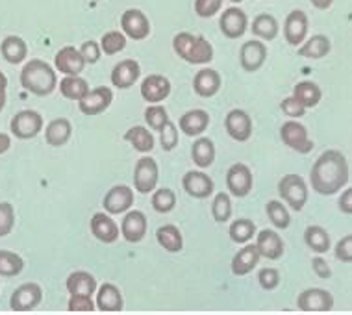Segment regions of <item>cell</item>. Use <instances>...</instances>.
Here are the masks:
<instances>
[{"label": "cell", "instance_id": "obj_48", "mask_svg": "<svg viewBox=\"0 0 352 315\" xmlns=\"http://www.w3.org/2000/svg\"><path fill=\"white\" fill-rule=\"evenodd\" d=\"M160 145H162L165 152L175 151L176 145H178V128H176V124L170 119L160 130Z\"/></svg>", "mask_w": 352, "mask_h": 315}, {"label": "cell", "instance_id": "obj_22", "mask_svg": "<svg viewBox=\"0 0 352 315\" xmlns=\"http://www.w3.org/2000/svg\"><path fill=\"white\" fill-rule=\"evenodd\" d=\"M221 74L215 69H201L193 78V91L202 98H212L221 91Z\"/></svg>", "mask_w": 352, "mask_h": 315}, {"label": "cell", "instance_id": "obj_58", "mask_svg": "<svg viewBox=\"0 0 352 315\" xmlns=\"http://www.w3.org/2000/svg\"><path fill=\"white\" fill-rule=\"evenodd\" d=\"M310 2L317 10H328V8H332V4H334V0H310Z\"/></svg>", "mask_w": 352, "mask_h": 315}, {"label": "cell", "instance_id": "obj_4", "mask_svg": "<svg viewBox=\"0 0 352 315\" xmlns=\"http://www.w3.org/2000/svg\"><path fill=\"white\" fill-rule=\"evenodd\" d=\"M278 195L292 210L300 212L308 202L310 191H308V184L302 176L289 173V175L282 176V180L278 182Z\"/></svg>", "mask_w": 352, "mask_h": 315}, {"label": "cell", "instance_id": "obj_33", "mask_svg": "<svg viewBox=\"0 0 352 315\" xmlns=\"http://www.w3.org/2000/svg\"><path fill=\"white\" fill-rule=\"evenodd\" d=\"M278 21L271 13H260L252 21V34L256 37H260L261 41H273V39L278 37Z\"/></svg>", "mask_w": 352, "mask_h": 315}, {"label": "cell", "instance_id": "obj_26", "mask_svg": "<svg viewBox=\"0 0 352 315\" xmlns=\"http://www.w3.org/2000/svg\"><path fill=\"white\" fill-rule=\"evenodd\" d=\"M208 124H210V116H208V111H204V109H191V111H186V113L180 117V121H178V128H180L186 135H189V138H197V135L204 133Z\"/></svg>", "mask_w": 352, "mask_h": 315}, {"label": "cell", "instance_id": "obj_50", "mask_svg": "<svg viewBox=\"0 0 352 315\" xmlns=\"http://www.w3.org/2000/svg\"><path fill=\"white\" fill-rule=\"evenodd\" d=\"M97 308V304L91 301V295H84V293H74L69 298V312H93Z\"/></svg>", "mask_w": 352, "mask_h": 315}, {"label": "cell", "instance_id": "obj_3", "mask_svg": "<svg viewBox=\"0 0 352 315\" xmlns=\"http://www.w3.org/2000/svg\"><path fill=\"white\" fill-rule=\"evenodd\" d=\"M173 49L176 56L191 65H208L213 60V47L206 37L180 32L173 37Z\"/></svg>", "mask_w": 352, "mask_h": 315}, {"label": "cell", "instance_id": "obj_7", "mask_svg": "<svg viewBox=\"0 0 352 315\" xmlns=\"http://www.w3.org/2000/svg\"><path fill=\"white\" fill-rule=\"evenodd\" d=\"M280 138L285 145L297 151L298 154H310L314 151V141L308 135V128L297 121H285L280 128Z\"/></svg>", "mask_w": 352, "mask_h": 315}, {"label": "cell", "instance_id": "obj_25", "mask_svg": "<svg viewBox=\"0 0 352 315\" xmlns=\"http://www.w3.org/2000/svg\"><path fill=\"white\" fill-rule=\"evenodd\" d=\"M256 247L260 250L261 258L267 260H280L284 256V241L278 236V232L274 230H260L258 232V239H256Z\"/></svg>", "mask_w": 352, "mask_h": 315}, {"label": "cell", "instance_id": "obj_42", "mask_svg": "<svg viewBox=\"0 0 352 315\" xmlns=\"http://www.w3.org/2000/svg\"><path fill=\"white\" fill-rule=\"evenodd\" d=\"M265 210H267V217L274 228H278V230L289 228V224H292V215H289L287 208H285L280 200H269Z\"/></svg>", "mask_w": 352, "mask_h": 315}, {"label": "cell", "instance_id": "obj_12", "mask_svg": "<svg viewBox=\"0 0 352 315\" xmlns=\"http://www.w3.org/2000/svg\"><path fill=\"white\" fill-rule=\"evenodd\" d=\"M308 30H310V21L302 10H293L287 13L284 21V37L292 47L302 45L308 37Z\"/></svg>", "mask_w": 352, "mask_h": 315}, {"label": "cell", "instance_id": "obj_6", "mask_svg": "<svg viewBox=\"0 0 352 315\" xmlns=\"http://www.w3.org/2000/svg\"><path fill=\"white\" fill-rule=\"evenodd\" d=\"M160 169L156 160L151 156H143L138 160L134 167V188L138 193H151L158 186Z\"/></svg>", "mask_w": 352, "mask_h": 315}, {"label": "cell", "instance_id": "obj_24", "mask_svg": "<svg viewBox=\"0 0 352 315\" xmlns=\"http://www.w3.org/2000/svg\"><path fill=\"white\" fill-rule=\"evenodd\" d=\"M141 67L135 60H122L119 61L113 71H111V84L119 89H128L140 80Z\"/></svg>", "mask_w": 352, "mask_h": 315}, {"label": "cell", "instance_id": "obj_20", "mask_svg": "<svg viewBox=\"0 0 352 315\" xmlns=\"http://www.w3.org/2000/svg\"><path fill=\"white\" fill-rule=\"evenodd\" d=\"M184 191L193 199H208L213 193V180L202 171H189L182 178Z\"/></svg>", "mask_w": 352, "mask_h": 315}, {"label": "cell", "instance_id": "obj_52", "mask_svg": "<svg viewBox=\"0 0 352 315\" xmlns=\"http://www.w3.org/2000/svg\"><path fill=\"white\" fill-rule=\"evenodd\" d=\"M280 109L284 111L285 116L293 117V119H298V117L306 116V106L302 102H298L295 97H287L280 102Z\"/></svg>", "mask_w": 352, "mask_h": 315}, {"label": "cell", "instance_id": "obj_51", "mask_svg": "<svg viewBox=\"0 0 352 315\" xmlns=\"http://www.w3.org/2000/svg\"><path fill=\"white\" fill-rule=\"evenodd\" d=\"M258 282H260V285L265 291L276 290L280 284V273L273 267H263L258 273Z\"/></svg>", "mask_w": 352, "mask_h": 315}, {"label": "cell", "instance_id": "obj_27", "mask_svg": "<svg viewBox=\"0 0 352 315\" xmlns=\"http://www.w3.org/2000/svg\"><path fill=\"white\" fill-rule=\"evenodd\" d=\"M73 135V124L65 117H58L45 128V141L50 146H63Z\"/></svg>", "mask_w": 352, "mask_h": 315}, {"label": "cell", "instance_id": "obj_5", "mask_svg": "<svg viewBox=\"0 0 352 315\" xmlns=\"http://www.w3.org/2000/svg\"><path fill=\"white\" fill-rule=\"evenodd\" d=\"M10 130L17 140H34L43 130V117L36 109H23L15 113L10 122Z\"/></svg>", "mask_w": 352, "mask_h": 315}, {"label": "cell", "instance_id": "obj_53", "mask_svg": "<svg viewBox=\"0 0 352 315\" xmlns=\"http://www.w3.org/2000/svg\"><path fill=\"white\" fill-rule=\"evenodd\" d=\"M80 52H82V56H84L85 63H89V65L97 63V61L100 60V56H102V49H100V45H98L97 41H93V39L82 43Z\"/></svg>", "mask_w": 352, "mask_h": 315}, {"label": "cell", "instance_id": "obj_16", "mask_svg": "<svg viewBox=\"0 0 352 315\" xmlns=\"http://www.w3.org/2000/svg\"><path fill=\"white\" fill-rule=\"evenodd\" d=\"M265 60H267V47L261 39L243 43V47L239 50V63L247 73H256L263 67Z\"/></svg>", "mask_w": 352, "mask_h": 315}, {"label": "cell", "instance_id": "obj_23", "mask_svg": "<svg viewBox=\"0 0 352 315\" xmlns=\"http://www.w3.org/2000/svg\"><path fill=\"white\" fill-rule=\"evenodd\" d=\"M89 228H91V234L97 237L98 241L104 243V245H111L119 239V226L113 219L109 215H104V213H95L89 221Z\"/></svg>", "mask_w": 352, "mask_h": 315}, {"label": "cell", "instance_id": "obj_14", "mask_svg": "<svg viewBox=\"0 0 352 315\" xmlns=\"http://www.w3.org/2000/svg\"><path fill=\"white\" fill-rule=\"evenodd\" d=\"M226 133L237 143H245L252 135V119L243 109H232L225 117Z\"/></svg>", "mask_w": 352, "mask_h": 315}, {"label": "cell", "instance_id": "obj_55", "mask_svg": "<svg viewBox=\"0 0 352 315\" xmlns=\"http://www.w3.org/2000/svg\"><path fill=\"white\" fill-rule=\"evenodd\" d=\"M311 269H314V273H316L317 276L322 280H328L330 276H332V269H330V265L327 263V260H324V258H321V256H316V258L311 260Z\"/></svg>", "mask_w": 352, "mask_h": 315}, {"label": "cell", "instance_id": "obj_29", "mask_svg": "<svg viewBox=\"0 0 352 315\" xmlns=\"http://www.w3.org/2000/svg\"><path fill=\"white\" fill-rule=\"evenodd\" d=\"M260 250L256 245H245L243 249L239 250L236 256H234V260H232V273L236 274V276H245V274H249L256 265H258V261H260Z\"/></svg>", "mask_w": 352, "mask_h": 315}, {"label": "cell", "instance_id": "obj_44", "mask_svg": "<svg viewBox=\"0 0 352 315\" xmlns=\"http://www.w3.org/2000/svg\"><path fill=\"white\" fill-rule=\"evenodd\" d=\"M126 47V36L119 30L106 32L100 39V49L106 56H113L117 52H121Z\"/></svg>", "mask_w": 352, "mask_h": 315}, {"label": "cell", "instance_id": "obj_39", "mask_svg": "<svg viewBox=\"0 0 352 315\" xmlns=\"http://www.w3.org/2000/svg\"><path fill=\"white\" fill-rule=\"evenodd\" d=\"M124 141L134 146V151L141 154H148L154 149V138L145 127H132L124 133Z\"/></svg>", "mask_w": 352, "mask_h": 315}, {"label": "cell", "instance_id": "obj_8", "mask_svg": "<svg viewBox=\"0 0 352 315\" xmlns=\"http://www.w3.org/2000/svg\"><path fill=\"white\" fill-rule=\"evenodd\" d=\"M43 301V290L41 285L36 282H26V284L19 285L17 290L13 291L12 298H10V308L13 312H32L36 309Z\"/></svg>", "mask_w": 352, "mask_h": 315}, {"label": "cell", "instance_id": "obj_19", "mask_svg": "<svg viewBox=\"0 0 352 315\" xmlns=\"http://www.w3.org/2000/svg\"><path fill=\"white\" fill-rule=\"evenodd\" d=\"M170 95V82L165 78L164 74H148L141 82V97L146 102L160 104Z\"/></svg>", "mask_w": 352, "mask_h": 315}, {"label": "cell", "instance_id": "obj_37", "mask_svg": "<svg viewBox=\"0 0 352 315\" xmlns=\"http://www.w3.org/2000/svg\"><path fill=\"white\" fill-rule=\"evenodd\" d=\"M65 285H67L69 295H74V293L93 295L97 291V280L93 274L85 273V271H76V273L69 274Z\"/></svg>", "mask_w": 352, "mask_h": 315}, {"label": "cell", "instance_id": "obj_47", "mask_svg": "<svg viewBox=\"0 0 352 315\" xmlns=\"http://www.w3.org/2000/svg\"><path fill=\"white\" fill-rule=\"evenodd\" d=\"M15 226V208L12 202H0V237L12 234Z\"/></svg>", "mask_w": 352, "mask_h": 315}, {"label": "cell", "instance_id": "obj_11", "mask_svg": "<svg viewBox=\"0 0 352 315\" xmlns=\"http://www.w3.org/2000/svg\"><path fill=\"white\" fill-rule=\"evenodd\" d=\"M113 100V91L108 85H98L95 89H89L82 100H78V109L84 116H100L102 111L109 108V104Z\"/></svg>", "mask_w": 352, "mask_h": 315}, {"label": "cell", "instance_id": "obj_1", "mask_svg": "<svg viewBox=\"0 0 352 315\" xmlns=\"http://www.w3.org/2000/svg\"><path fill=\"white\" fill-rule=\"evenodd\" d=\"M349 162L345 154L336 149H328L317 158L311 165L310 184L311 189L322 197H332L340 193L349 184Z\"/></svg>", "mask_w": 352, "mask_h": 315}, {"label": "cell", "instance_id": "obj_43", "mask_svg": "<svg viewBox=\"0 0 352 315\" xmlns=\"http://www.w3.org/2000/svg\"><path fill=\"white\" fill-rule=\"evenodd\" d=\"M175 206H176V195L173 189L162 188L154 191V195H152V208H154V212L169 213L175 210Z\"/></svg>", "mask_w": 352, "mask_h": 315}, {"label": "cell", "instance_id": "obj_10", "mask_svg": "<svg viewBox=\"0 0 352 315\" xmlns=\"http://www.w3.org/2000/svg\"><path fill=\"white\" fill-rule=\"evenodd\" d=\"M297 308L300 312H330L334 308V295L321 287H311L298 293Z\"/></svg>", "mask_w": 352, "mask_h": 315}, {"label": "cell", "instance_id": "obj_40", "mask_svg": "<svg viewBox=\"0 0 352 315\" xmlns=\"http://www.w3.org/2000/svg\"><path fill=\"white\" fill-rule=\"evenodd\" d=\"M256 234V224L254 221H250V219H237L234 223L230 224V228H228V236L234 243L237 245H243V243H249Z\"/></svg>", "mask_w": 352, "mask_h": 315}, {"label": "cell", "instance_id": "obj_32", "mask_svg": "<svg viewBox=\"0 0 352 315\" xmlns=\"http://www.w3.org/2000/svg\"><path fill=\"white\" fill-rule=\"evenodd\" d=\"M89 91V84L80 74H65V78L60 80V93L67 100H82Z\"/></svg>", "mask_w": 352, "mask_h": 315}, {"label": "cell", "instance_id": "obj_61", "mask_svg": "<svg viewBox=\"0 0 352 315\" xmlns=\"http://www.w3.org/2000/svg\"><path fill=\"white\" fill-rule=\"evenodd\" d=\"M230 2H234V4H241L243 0H230Z\"/></svg>", "mask_w": 352, "mask_h": 315}, {"label": "cell", "instance_id": "obj_17", "mask_svg": "<svg viewBox=\"0 0 352 315\" xmlns=\"http://www.w3.org/2000/svg\"><path fill=\"white\" fill-rule=\"evenodd\" d=\"M104 210L111 215L126 213L134 206V191L128 186H113L102 199Z\"/></svg>", "mask_w": 352, "mask_h": 315}, {"label": "cell", "instance_id": "obj_34", "mask_svg": "<svg viewBox=\"0 0 352 315\" xmlns=\"http://www.w3.org/2000/svg\"><path fill=\"white\" fill-rule=\"evenodd\" d=\"M191 160L199 169H208L215 162V145L210 138H199L191 146Z\"/></svg>", "mask_w": 352, "mask_h": 315}, {"label": "cell", "instance_id": "obj_9", "mask_svg": "<svg viewBox=\"0 0 352 315\" xmlns=\"http://www.w3.org/2000/svg\"><path fill=\"white\" fill-rule=\"evenodd\" d=\"M252 186H254V178H252V171L249 169V165L234 164L226 173V188L232 197L243 199L252 191Z\"/></svg>", "mask_w": 352, "mask_h": 315}, {"label": "cell", "instance_id": "obj_15", "mask_svg": "<svg viewBox=\"0 0 352 315\" xmlns=\"http://www.w3.org/2000/svg\"><path fill=\"white\" fill-rule=\"evenodd\" d=\"M219 28L223 32V36L228 37V39L243 37L247 28H249V17L241 8H228L221 15Z\"/></svg>", "mask_w": 352, "mask_h": 315}, {"label": "cell", "instance_id": "obj_2", "mask_svg": "<svg viewBox=\"0 0 352 315\" xmlns=\"http://www.w3.org/2000/svg\"><path fill=\"white\" fill-rule=\"evenodd\" d=\"M21 85L36 97H49L58 85V76L47 61L30 60L21 71Z\"/></svg>", "mask_w": 352, "mask_h": 315}, {"label": "cell", "instance_id": "obj_35", "mask_svg": "<svg viewBox=\"0 0 352 315\" xmlns=\"http://www.w3.org/2000/svg\"><path fill=\"white\" fill-rule=\"evenodd\" d=\"M156 239L167 252H180L184 249L182 232L175 224H164L156 230Z\"/></svg>", "mask_w": 352, "mask_h": 315}, {"label": "cell", "instance_id": "obj_30", "mask_svg": "<svg viewBox=\"0 0 352 315\" xmlns=\"http://www.w3.org/2000/svg\"><path fill=\"white\" fill-rule=\"evenodd\" d=\"M0 54L2 58L12 63V65H21L28 56V45L23 37L19 36H8L0 45Z\"/></svg>", "mask_w": 352, "mask_h": 315}, {"label": "cell", "instance_id": "obj_36", "mask_svg": "<svg viewBox=\"0 0 352 315\" xmlns=\"http://www.w3.org/2000/svg\"><path fill=\"white\" fill-rule=\"evenodd\" d=\"M304 241L306 245L310 247L316 254H324L330 250L332 247V241H330V236H328V232L322 228V226H317V224H311L306 228L304 232Z\"/></svg>", "mask_w": 352, "mask_h": 315}, {"label": "cell", "instance_id": "obj_46", "mask_svg": "<svg viewBox=\"0 0 352 315\" xmlns=\"http://www.w3.org/2000/svg\"><path fill=\"white\" fill-rule=\"evenodd\" d=\"M145 121L146 124L152 128V130H162L165 127V122L169 121V113H167V109L164 106H160V104H152L148 108L145 109Z\"/></svg>", "mask_w": 352, "mask_h": 315}, {"label": "cell", "instance_id": "obj_28", "mask_svg": "<svg viewBox=\"0 0 352 315\" xmlns=\"http://www.w3.org/2000/svg\"><path fill=\"white\" fill-rule=\"evenodd\" d=\"M97 308L100 312H108V314H116L122 309V295L116 284L104 282L100 290H97Z\"/></svg>", "mask_w": 352, "mask_h": 315}, {"label": "cell", "instance_id": "obj_21", "mask_svg": "<svg viewBox=\"0 0 352 315\" xmlns=\"http://www.w3.org/2000/svg\"><path fill=\"white\" fill-rule=\"evenodd\" d=\"M85 60L78 49H74L71 45L58 50L54 58V67L63 74H80L85 69Z\"/></svg>", "mask_w": 352, "mask_h": 315}, {"label": "cell", "instance_id": "obj_18", "mask_svg": "<svg viewBox=\"0 0 352 315\" xmlns=\"http://www.w3.org/2000/svg\"><path fill=\"white\" fill-rule=\"evenodd\" d=\"M146 215L140 210H128L126 215L122 217L121 236L126 243H140L146 236Z\"/></svg>", "mask_w": 352, "mask_h": 315}, {"label": "cell", "instance_id": "obj_56", "mask_svg": "<svg viewBox=\"0 0 352 315\" xmlns=\"http://www.w3.org/2000/svg\"><path fill=\"white\" fill-rule=\"evenodd\" d=\"M338 208L341 210V213L352 215V188H346L345 191L341 193L340 200H338Z\"/></svg>", "mask_w": 352, "mask_h": 315}, {"label": "cell", "instance_id": "obj_31", "mask_svg": "<svg viewBox=\"0 0 352 315\" xmlns=\"http://www.w3.org/2000/svg\"><path fill=\"white\" fill-rule=\"evenodd\" d=\"M330 39L322 34H317V36L306 39L302 45H298L297 54L302 56V58H310V60H321L324 56L330 54Z\"/></svg>", "mask_w": 352, "mask_h": 315}, {"label": "cell", "instance_id": "obj_60", "mask_svg": "<svg viewBox=\"0 0 352 315\" xmlns=\"http://www.w3.org/2000/svg\"><path fill=\"white\" fill-rule=\"evenodd\" d=\"M6 106V91H0V111Z\"/></svg>", "mask_w": 352, "mask_h": 315}, {"label": "cell", "instance_id": "obj_49", "mask_svg": "<svg viewBox=\"0 0 352 315\" xmlns=\"http://www.w3.org/2000/svg\"><path fill=\"white\" fill-rule=\"evenodd\" d=\"M193 8L199 17L210 19L223 8V0H195Z\"/></svg>", "mask_w": 352, "mask_h": 315}, {"label": "cell", "instance_id": "obj_13", "mask_svg": "<svg viewBox=\"0 0 352 315\" xmlns=\"http://www.w3.org/2000/svg\"><path fill=\"white\" fill-rule=\"evenodd\" d=\"M122 34L126 37H132L134 41H141L151 34V23L145 13L138 8H130L121 15Z\"/></svg>", "mask_w": 352, "mask_h": 315}, {"label": "cell", "instance_id": "obj_54", "mask_svg": "<svg viewBox=\"0 0 352 315\" xmlns=\"http://www.w3.org/2000/svg\"><path fill=\"white\" fill-rule=\"evenodd\" d=\"M336 258L343 263H352V234L341 237L336 245Z\"/></svg>", "mask_w": 352, "mask_h": 315}, {"label": "cell", "instance_id": "obj_57", "mask_svg": "<svg viewBox=\"0 0 352 315\" xmlns=\"http://www.w3.org/2000/svg\"><path fill=\"white\" fill-rule=\"evenodd\" d=\"M10 146H12V140H10V135H8V133L0 132V154H4V152L10 151Z\"/></svg>", "mask_w": 352, "mask_h": 315}, {"label": "cell", "instance_id": "obj_59", "mask_svg": "<svg viewBox=\"0 0 352 315\" xmlns=\"http://www.w3.org/2000/svg\"><path fill=\"white\" fill-rule=\"evenodd\" d=\"M6 87H8L6 74H4V73H2V71H0V91H6Z\"/></svg>", "mask_w": 352, "mask_h": 315}, {"label": "cell", "instance_id": "obj_41", "mask_svg": "<svg viewBox=\"0 0 352 315\" xmlns=\"http://www.w3.org/2000/svg\"><path fill=\"white\" fill-rule=\"evenodd\" d=\"M25 269V260L12 250L0 249V276H17Z\"/></svg>", "mask_w": 352, "mask_h": 315}, {"label": "cell", "instance_id": "obj_38", "mask_svg": "<svg viewBox=\"0 0 352 315\" xmlns=\"http://www.w3.org/2000/svg\"><path fill=\"white\" fill-rule=\"evenodd\" d=\"M293 97L297 98L298 102H302L306 108H316L317 104L321 102L322 91L316 82H298L293 87Z\"/></svg>", "mask_w": 352, "mask_h": 315}, {"label": "cell", "instance_id": "obj_45", "mask_svg": "<svg viewBox=\"0 0 352 315\" xmlns=\"http://www.w3.org/2000/svg\"><path fill=\"white\" fill-rule=\"evenodd\" d=\"M212 215L217 223H226L232 217V200L228 193H217L212 204Z\"/></svg>", "mask_w": 352, "mask_h": 315}]
</instances>
